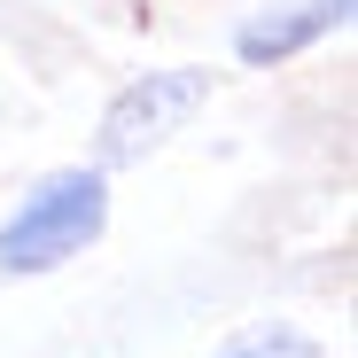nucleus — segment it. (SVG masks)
I'll return each instance as SVG.
<instances>
[{
  "label": "nucleus",
  "instance_id": "f257e3e1",
  "mask_svg": "<svg viewBox=\"0 0 358 358\" xmlns=\"http://www.w3.org/2000/svg\"><path fill=\"white\" fill-rule=\"evenodd\" d=\"M109 226V187L101 171H55L24 195V210L0 226V273H55Z\"/></svg>",
  "mask_w": 358,
  "mask_h": 358
},
{
  "label": "nucleus",
  "instance_id": "f03ea898",
  "mask_svg": "<svg viewBox=\"0 0 358 358\" xmlns=\"http://www.w3.org/2000/svg\"><path fill=\"white\" fill-rule=\"evenodd\" d=\"M210 101V71H148V78H133L125 94H117L109 109H101V133H94V156L101 164H141L148 148H164L187 117Z\"/></svg>",
  "mask_w": 358,
  "mask_h": 358
},
{
  "label": "nucleus",
  "instance_id": "7ed1b4c3",
  "mask_svg": "<svg viewBox=\"0 0 358 358\" xmlns=\"http://www.w3.org/2000/svg\"><path fill=\"white\" fill-rule=\"evenodd\" d=\"M343 24H350V0H304V8L250 16L242 31H234V47H242V63H288V55H304L312 39H327Z\"/></svg>",
  "mask_w": 358,
  "mask_h": 358
},
{
  "label": "nucleus",
  "instance_id": "20e7f679",
  "mask_svg": "<svg viewBox=\"0 0 358 358\" xmlns=\"http://www.w3.org/2000/svg\"><path fill=\"white\" fill-rule=\"evenodd\" d=\"M226 358H312V343H304V335H257V343L226 350Z\"/></svg>",
  "mask_w": 358,
  "mask_h": 358
}]
</instances>
